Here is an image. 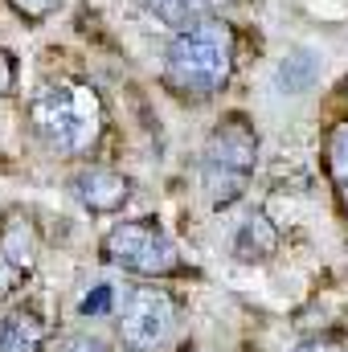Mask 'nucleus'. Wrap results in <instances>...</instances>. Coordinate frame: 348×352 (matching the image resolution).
I'll use <instances>...</instances> for the list:
<instances>
[{
    "mask_svg": "<svg viewBox=\"0 0 348 352\" xmlns=\"http://www.w3.org/2000/svg\"><path fill=\"white\" fill-rule=\"evenodd\" d=\"M45 340L50 328L33 307H12L0 320V352H45Z\"/></svg>",
    "mask_w": 348,
    "mask_h": 352,
    "instance_id": "nucleus-7",
    "label": "nucleus"
},
{
    "mask_svg": "<svg viewBox=\"0 0 348 352\" xmlns=\"http://www.w3.org/2000/svg\"><path fill=\"white\" fill-rule=\"evenodd\" d=\"M25 274H29V266L17 263L12 254H4V250H0V303L21 287V278H25Z\"/></svg>",
    "mask_w": 348,
    "mask_h": 352,
    "instance_id": "nucleus-12",
    "label": "nucleus"
},
{
    "mask_svg": "<svg viewBox=\"0 0 348 352\" xmlns=\"http://www.w3.org/2000/svg\"><path fill=\"white\" fill-rule=\"evenodd\" d=\"M176 328V303L160 287H135L123 299L119 340L127 352H156Z\"/></svg>",
    "mask_w": 348,
    "mask_h": 352,
    "instance_id": "nucleus-5",
    "label": "nucleus"
},
{
    "mask_svg": "<svg viewBox=\"0 0 348 352\" xmlns=\"http://www.w3.org/2000/svg\"><path fill=\"white\" fill-rule=\"evenodd\" d=\"M328 168L336 176V184L345 188L348 184V123H340L332 131V140H328Z\"/></svg>",
    "mask_w": 348,
    "mask_h": 352,
    "instance_id": "nucleus-11",
    "label": "nucleus"
},
{
    "mask_svg": "<svg viewBox=\"0 0 348 352\" xmlns=\"http://www.w3.org/2000/svg\"><path fill=\"white\" fill-rule=\"evenodd\" d=\"M111 299H115L111 287H94L87 299L78 303V311H83V316H107V311H111Z\"/></svg>",
    "mask_w": 348,
    "mask_h": 352,
    "instance_id": "nucleus-15",
    "label": "nucleus"
},
{
    "mask_svg": "<svg viewBox=\"0 0 348 352\" xmlns=\"http://www.w3.org/2000/svg\"><path fill=\"white\" fill-rule=\"evenodd\" d=\"M144 8H148L156 21L173 25V29H188V25H201V21L213 16L201 0H144Z\"/></svg>",
    "mask_w": 348,
    "mask_h": 352,
    "instance_id": "nucleus-10",
    "label": "nucleus"
},
{
    "mask_svg": "<svg viewBox=\"0 0 348 352\" xmlns=\"http://www.w3.org/2000/svg\"><path fill=\"white\" fill-rule=\"evenodd\" d=\"M102 98L87 82H62L33 98L29 123L33 131L62 156H87L102 135Z\"/></svg>",
    "mask_w": 348,
    "mask_h": 352,
    "instance_id": "nucleus-2",
    "label": "nucleus"
},
{
    "mask_svg": "<svg viewBox=\"0 0 348 352\" xmlns=\"http://www.w3.org/2000/svg\"><path fill=\"white\" fill-rule=\"evenodd\" d=\"M340 197H345V205H348V184H345V188H340Z\"/></svg>",
    "mask_w": 348,
    "mask_h": 352,
    "instance_id": "nucleus-19",
    "label": "nucleus"
},
{
    "mask_svg": "<svg viewBox=\"0 0 348 352\" xmlns=\"http://www.w3.org/2000/svg\"><path fill=\"white\" fill-rule=\"evenodd\" d=\"M70 192L90 213H115L131 197V184L119 173H111V168H78L70 176Z\"/></svg>",
    "mask_w": 348,
    "mask_h": 352,
    "instance_id": "nucleus-6",
    "label": "nucleus"
},
{
    "mask_svg": "<svg viewBox=\"0 0 348 352\" xmlns=\"http://www.w3.org/2000/svg\"><path fill=\"white\" fill-rule=\"evenodd\" d=\"M254 164H259V135L242 115H230L209 135L205 156H201V184H205L209 205H217V209L234 205L246 192Z\"/></svg>",
    "mask_w": 348,
    "mask_h": 352,
    "instance_id": "nucleus-3",
    "label": "nucleus"
},
{
    "mask_svg": "<svg viewBox=\"0 0 348 352\" xmlns=\"http://www.w3.org/2000/svg\"><path fill=\"white\" fill-rule=\"evenodd\" d=\"M234 74V33L217 16L180 29L164 58V82L176 94L209 98L230 82Z\"/></svg>",
    "mask_w": 348,
    "mask_h": 352,
    "instance_id": "nucleus-1",
    "label": "nucleus"
},
{
    "mask_svg": "<svg viewBox=\"0 0 348 352\" xmlns=\"http://www.w3.org/2000/svg\"><path fill=\"white\" fill-rule=\"evenodd\" d=\"M316 78H320V58L312 50H295L279 66V90L283 94H303V90H312Z\"/></svg>",
    "mask_w": 348,
    "mask_h": 352,
    "instance_id": "nucleus-9",
    "label": "nucleus"
},
{
    "mask_svg": "<svg viewBox=\"0 0 348 352\" xmlns=\"http://www.w3.org/2000/svg\"><path fill=\"white\" fill-rule=\"evenodd\" d=\"M102 254L107 263L123 266L131 274H144V278H164L180 270V254L156 221H119L102 238Z\"/></svg>",
    "mask_w": 348,
    "mask_h": 352,
    "instance_id": "nucleus-4",
    "label": "nucleus"
},
{
    "mask_svg": "<svg viewBox=\"0 0 348 352\" xmlns=\"http://www.w3.org/2000/svg\"><path fill=\"white\" fill-rule=\"evenodd\" d=\"M274 250H279V230H274L262 213L246 217V221L238 226V234H234V254H238L242 263H266Z\"/></svg>",
    "mask_w": 348,
    "mask_h": 352,
    "instance_id": "nucleus-8",
    "label": "nucleus"
},
{
    "mask_svg": "<svg viewBox=\"0 0 348 352\" xmlns=\"http://www.w3.org/2000/svg\"><path fill=\"white\" fill-rule=\"evenodd\" d=\"M8 4H12L25 21H33V25H37V21H45L50 12H58V4H62V0H8Z\"/></svg>",
    "mask_w": 348,
    "mask_h": 352,
    "instance_id": "nucleus-14",
    "label": "nucleus"
},
{
    "mask_svg": "<svg viewBox=\"0 0 348 352\" xmlns=\"http://www.w3.org/2000/svg\"><path fill=\"white\" fill-rule=\"evenodd\" d=\"M291 352H345V344L336 336H307V340H299Z\"/></svg>",
    "mask_w": 348,
    "mask_h": 352,
    "instance_id": "nucleus-17",
    "label": "nucleus"
},
{
    "mask_svg": "<svg viewBox=\"0 0 348 352\" xmlns=\"http://www.w3.org/2000/svg\"><path fill=\"white\" fill-rule=\"evenodd\" d=\"M201 4H205V8H209V12H221V8H226V4H230V0H201Z\"/></svg>",
    "mask_w": 348,
    "mask_h": 352,
    "instance_id": "nucleus-18",
    "label": "nucleus"
},
{
    "mask_svg": "<svg viewBox=\"0 0 348 352\" xmlns=\"http://www.w3.org/2000/svg\"><path fill=\"white\" fill-rule=\"evenodd\" d=\"M12 90H17V58L0 50V98H8Z\"/></svg>",
    "mask_w": 348,
    "mask_h": 352,
    "instance_id": "nucleus-16",
    "label": "nucleus"
},
{
    "mask_svg": "<svg viewBox=\"0 0 348 352\" xmlns=\"http://www.w3.org/2000/svg\"><path fill=\"white\" fill-rule=\"evenodd\" d=\"M50 352H111V344L98 340V336H90V332H70V336H62Z\"/></svg>",
    "mask_w": 348,
    "mask_h": 352,
    "instance_id": "nucleus-13",
    "label": "nucleus"
}]
</instances>
